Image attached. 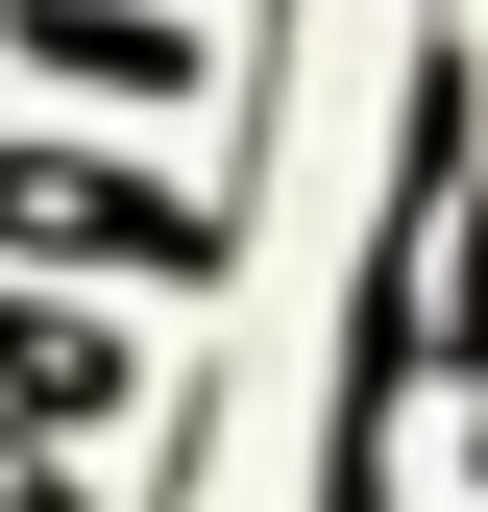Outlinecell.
<instances>
[{"label":"cell","mask_w":488,"mask_h":512,"mask_svg":"<svg viewBox=\"0 0 488 512\" xmlns=\"http://www.w3.org/2000/svg\"><path fill=\"white\" fill-rule=\"evenodd\" d=\"M0 244H49V269H147V293H196V269H220V220H196V196H147L122 147H0Z\"/></svg>","instance_id":"6da1fadb"},{"label":"cell","mask_w":488,"mask_h":512,"mask_svg":"<svg viewBox=\"0 0 488 512\" xmlns=\"http://www.w3.org/2000/svg\"><path fill=\"white\" fill-rule=\"evenodd\" d=\"M25 74H74V98H196V25H147V0H25Z\"/></svg>","instance_id":"3957f363"},{"label":"cell","mask_w":488,"mask_h":512,"mask_svg":"<svg viewBox=\"0 0 488 512\" xmlns=\"http://www.w3.org/2000/svg\"><path fill=\"white\" fill-rule=\"evenodd\" d=\"M122 391H147V342H122L98 293H74V317H49V293H0V415H74V439H98Z\"/></svg>","instance_id":"7a4b0ae2"}]
</instances>
